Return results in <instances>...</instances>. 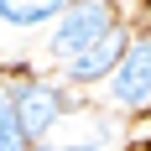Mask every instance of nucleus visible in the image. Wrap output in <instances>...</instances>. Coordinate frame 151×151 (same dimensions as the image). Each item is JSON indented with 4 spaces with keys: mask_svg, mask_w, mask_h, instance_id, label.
Returning a JSON list of instances; mask_svg holds the SVG:
<instances>
[{
    "mask_svg": "<svg viewBox=\"0 0 151 151\" xmlns=\"http://www.w3.org/2000/svg\"><path fill=\"white\" fill-rule=\"evenodd\" d=\"M0 151H26V141H16V146H0Z\"/></svg>",
    "mask_w": 151,
    "mask_h": 151,
    "instance_id": "nucleus-9",
    "label": "nucleus"
},
{
    "mask_svg": "<svg viewBox=\"0 0 151 151\" xmlns=\"http://www.w3.org/2000/svg\"><path fill=\"white\" fill-rule=\"evenodd\" d=\"M104 89H109V109L115 115H130V120L151 115V26L130 31L115 73L104 78Z\"/></svg>",
    "mask_w": 151,
    "mask_h": 151,
    "instance_id": "nucleus-3",
    "label": "nucleus"
},
{
    "mask_svg": "<svg viewBox=\"0 0 151 151\" xmlns=\"http://www.w3.org/2000/svg\"><path fill=\"white\" fill-rule=\"evenodd\" d=\"M21 130H16V104H11V89H5V78H0V146H16Z\"/></svg>",
    "mask_w": 151,
    "mask_h": 151,
    "instance_id": "nucleus-6",
    "label": "nucleus"
},
{
    "mask_svg": "<svg viewBox=\"0 0 151 151\" xmlns=\"http://www.w3.org/2000/svg\"><path fill=\"white\" fill-rule=\"evenodd\" d=\"M5 78V89H11V104H16V130L26 146H42L52 130L63 125V115H73V99L52 83V78H37V73H0Z\"/></svg>",
    "mask_w": 151,
    "mask_h": 151,
    "instance_id": "nucleus-1",
    "label": "nucleus"
},
{
    "mask_svg": "<svg viewBox=\"0 0 151 151\" xmlns=\"http://www.w3.org/2000/svg\"><path fill=\"white\" fill-rule=\"evenodd\" d=\"M63 151H104V146H99V141H89V136H83V141H68V146H63Z\"/></svg>",
    "mask_w": 151,
    "mask_h": 151,
    "instance_id": "nucleus-7",
    "label": "nucleus"
},
{
    "mask_svg": "<svg viewBox=\"0 0 151 151\" xmlns=\"http://www.w3.org/2000/svg\"><path fill=\"white\" fill-rule=\"evenodd\" d=\"M115 26H120V5H115V0H68L63 16L52 21L47 52L58 63H68V58H78L83 47H94L99 37H109Z\"/></svg>",
    "mask_w": 151,
    "mask_h": 151,
    "instance_id": "nucleus-2",
    "label": "nucleus"
},
{
    "mask_svg": "<svg viewBox=\"0 0 151 151\" xmlns=\"http://www.w3.org/2000/svg\"><path fill=\"white\" fill-rule=\"evenodd\" d=\"M125 42H130V21H120L109 37H99V42H94V47H83L78 58H68V63H63V78H68V83H78V89L104 83V78L115 73V63H120Z\"/></svg>",
    "mask_w": 151,
    "mask_h": 151,
    "instance_id": "nucleus-4",
    "label": "nucleus"
},
{
    "mask_svg": "<svg viewBox=\"0 0 151 151\" xmlns=\"http://www.w3.org/2000/svg\"><path fill=\"white\" fill-rule=\"evenodd\" d=\"M146 151H151V146H146Z\"/></svg>",
    "mask_w": 151,
    "mask_h": 151,
    "instance_id": "nucleus-11",
    "label": "nucleus"
},
{
    "mask_svg": "<svg viewBox=\"0 0 151 151\" xmlns=\"http://www.w3.org/2000/svg\"><path fill=\"white\" fill-rule=\"evenodd\" d=\"M146 5H151V0H146Z\"/></svg>",
    "mask_w": 151,
    "mask_h": 151,
    "instance_id": "nucleus-10",
    "label": "nucleus"
},
{
    "mask_svg": "<svg viewBox=\"0 0 151 151\" xmlns=\"http://www.w3.org/2000/svg\"><path fill=\"white\" fill-rule=\"evenodd\" d=\"M68 0H0V26L11 31H31L42 21H58Z\"/></svg>",
    "mask_w": 151,
    "mask_h": 151,
    "instance_id": "nucleus-5",
    "label": "nucleus"
},
{
    "mask_svg": "<svg viewBox=\"0 0 151 151\" xmlns=\"http://www.w3.org/2000/svg\"><path fill=\"white\" fill-rule=\"evenodd\" d=\"M26 151H63V146H52V141H42V146H26Z\"/></svg>",
    "mask_w": 151,
    "mask_h": 151,
    "instance_id": "nucleus-8",
    "label": "nucleus"
}]
</instances>
